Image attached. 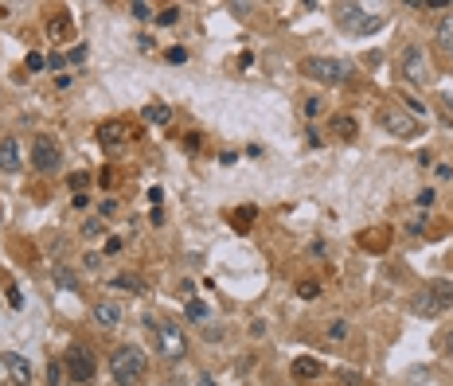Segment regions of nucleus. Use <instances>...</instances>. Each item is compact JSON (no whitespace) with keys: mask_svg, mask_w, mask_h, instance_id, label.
<instances>
[{"mask_svg":"<svg viewBox=\"0 0 453 386\" xmlns=\"http://www.w3.org/2000/svg\"><path fill=\"white\" fill-rule=\"evenodd\" d=\"M0 371H4V378H8V382H16V386L32 382V363H28L24 355H16V351H8L4 359H0Z\"/></svg>","mask_w":453,"mask_h":386,"instance_id":"0eeeda50","label":"nucleus"},{"mask_svg":"<svg viewBox=\"0 0 453 386\" xmlns=\"http://www.w3.org/2000/svg\"><path fill=\"white\" fill-rule=\"evenodd\" d=\"M0 172H20V144L12 137L0 141Z\"/></svg>","mask_w":453,"mask_h":386,"instance_id":"9d476101","label":"nucleus"},{"mask_svg":"<svg viewBox=\"0 0 453 386\" xmlns=\"http://www.w3.org/2000/svg\"><path fill=\"white\" fill-rule=\"evenodd\" d=\"M437 43H442L445 55H453V16H442V24H437Z\"/></svg>","mask_w":453,"mask_h":386,"instance_id":"4468645a","label":"nucleus"},{"mask_svg":"<svg viewBox=\"0 0 453 386\" xmlns=\"http://www.w3.org/2000/svg\"><path fill=\"white\" fill-rule=\"evenodd\" d=\"M90 184V176H86V172H75V176H71V187H75L78 195H83V187Z\"/></svg>","mask_w":453,"mask_h":386,"instance_id":"bb28decb","label":"nucleus"},{"mask_svg":"<svg viewBox=\"0 0 453 386\" xmlns=\"http://www.w3.org/2000/svg\"><path fill=\"white\" fill-rule=\"evenodd\" d=\"M157 347H160V355H164V359H184V355H188L184 332H180L176 324H168V320L157 328Z\"/></svg>","mask_w":453,"mask_h":386,"instance_id":"20e7f679","label":"nucleus"},{"mask_svg":"<svg viewBox=\"0 0 453 386\" xmlns=\"http://www.w3.org/2000/svg\"><path fill=\"white\" fill-rule=\"evenodd\" d=\"M297 297H301V301H317L320 285H317V281H301V285H297Z\"/></svg>","mask_w":453,"mask_h":386,"instance_id":"aec40b11","label":"nucleus"},{"mask_svg":"<svg viewBox=\"0 0 453 386\" xmlns=\"http://www.w3.org/2000/svg\"><path fill=\"white\" fill-rule=\"evenodd\" d=\"M437 312H445V304L437 301L430 289H422V293L414 297V316H437Z\"/></svg>","mask_w":453,"mask_h":386,"instance_id":"9b49d317","label":"nucleus"},{"mask_svg":"<svg viewBox=\"0 0 453 386\" xmlns=\"http://www.w3.org/2000/svg\"><path fill=\"white\" fill-rule=\"evenodd\" d=\"M379 125L394 137H418L422 133V121L406 118L403 109H379Z\"/></svg>","mask_w":453,"mask_h":386,"instance_id":"39448f33","label":"nucleus"},{"mask_svg":"<svg viewBox=\"0 0 453 386\" xmlns=\"http://www.w3.org/2000/svg\"><path fill=\"white\" fill-rule=\"evenodd\" d=\"M47 67V59H43L40 51H32V55H28V70H43Z\"/></svg>","mask_w":453,"mask_h":386,"instance_id":"a878e982","label":"nucleus"},{"mask_svg":"<svg viewBox=\"0 0 453 386\" xmlns=\"http://www.w3.org/2000/svg\"><path fill=\"white\" fill-rule=\"evenodd\" d=\"M176 20H180V8H176V4H168V8H160L157 24H176Z\"/></svg>","mask_w":453,"mask_h":386,"instance_id":"5701e85b","label":"nucleus"},{"mask_svg":"<svg viewBox=\"0 0 453 386\" xmlns=\"http://www.w3.org/2000/svg\"><path fill=\"white\" fill-rule=\"evenodd\" d=\"M47 32H51V39H67V35L75 32V24H71V16H55L47 24Z\"/></svg>","mask_w":453,"mask_h":386,"instance_id":"2eb2a0df","label":"nucleus"},{"mask_svg":"<svg viewBox=\"0 0 453 386\" xmlns=\"http://www.w3.org/2000/svg\"><path fill=\"white\" fill-rule=\"evenodd\" d=\"M129 12H133V20H149V4H141V0H137Z\"/></svg>","mask_w":453,"mask_h":386,"instance_id":"c85d7f7f","label":"nucleus"},{"mask_svg":"<svg viewBox=\"0 0 453 386\" xmlns=\"http://www.w3.org/2000/svg\"><path fill=\"white\" fill-rule=\"evenodd\" d=\"M145 121H149V125H168V121H172V109L168 106H149L145 109Z\"/></svg>","mask_w":453,"mask_h":386,"instance_id":"dca6fc26","label":"nucleus"},{"mask_svg":"<svg viewBox=\"0 0 453 386\" xmlns=\"http://www.w3.org/2000/svg\"><path fill=\"white\" fill-rule=\"evenodd\" d=\"M301 75L305 78H317V82L336 86V82H344V78H348V67L340 59H305L301 63Z\"/></svg>","mask_w":453,"mask_h":386,"instance_id":"f03ea898","label":"nucleus"},{"mask_svg":"<svg viewBox=\"0 0 453 386\" xmlns=\"http://www.w3.org/2000/svg\"><path fill=\"white\" fill-rule=\"evenodd\" d=\"M332 133L352 141V137H356V121H352V118H336V121H332Z\"/></svg>","mask_w":453,"mask_h":386,"instance_id":"6ab92c4d","label":"nucleus"},{"mask_svg":"<svg viewBox=\"0 0 453 386\" xmlns=\"http://www.w3.org/2000/svg\"><path fill=\"white\" fill-rule=\"evenodd\" d=\"M320 113V98H305V118H317Z\"/></svg>","mask_w":453,"mask_h":386,"instance_id":"cd10ccee","label":"nucleus"},{"mask_svg":"<svg viewBox=\"0 0 453 386\" xmlns=\"http://www.w3.org/2000/svg\"><path fill=\"white\" fill-rule=\"evenodd\" d=\"M430 293H434L437 301L449 309V304H453V281H434V285H430Z\"/></svg>","mask_w":453,"mask_h":386,"instance_id":"a211bd4d","label":"nucleus"},{"mask_svg":"<svg viewBox=\"0 0 453 386\" xmlns=\"http://www.w3.org/2000/svg\"><path fill=\"white\" fill-rule=\"evenodd\" d=\"M32 160H35V168L40 172H55L63 164V152H59V144L51 141V137H40L35 149H32Z\"/></svg>","mask_w":453,"mask_h":386,"instance_id":"423d86ee","label":"nucleus"},{"mask_svg":"<svg viewBox=\"0 0 453 386\" xmlns=\"http://www.w3.org/2000/svg\"><path fill=\"white\" fill-rule=\"evenodd\" d=\"M55 281H59L63 289H78V281H75V273H67L63 266H55Z\"/></svg>","mask_w":453,"mask_h":386,"instance_id":"4be33fe9","label":"nucleus"},{"mask_svg":"<svg viewBox=\"0 0 453 386\" xmlns=\"http://www.w3.org/2000/svg\"><path fill=\"white\" fill-rule=\"evenodd\" d=\"M445 351L453 355V332H445Z\"/></svg>","mask_w":453,"mask_h":386,"instance_id":"c756f323","label":"nucleus"},{"mask_svg":"<svg viewBox=\"0 0 453 386\" xmlns=\"http://www.w3.org/2000/svg\"><path fill=\"white\" fill-rule=\"evenodd\" d=\"M250 218H254V207L238 211V215H235V227H238V230H246V227H250Z\"/></svg>","mask_w":453,"mask_h":386,"instance_id":"393cba45","label":"nucleus"},{"mask_svg":"<svg viewBox=\"0 0 453 386\" xmlns=\"http://www.w3.org/2000/svg\"><path fill=\"white\" fill-rule=\"evenodd\" d=\"M83 235H86V238H98V235H106V227H102V218H86V223H83Z\"/></svg>","mask_w":453,"mask_h":386,"instance_id":"412c9836","label":"nucleus"},{"mask_svg":"<svg viewBox=\"0 0 453 386\" xmlns=\"http://www.w3.org/2000/svg\"><path fill=\"white\" fill-rule=\"evenodd\" d=\"M320 359H313V355H301V359H294V378H301V382H309V378L320 375Z\"/></svg>","mask_w":453,"mask_h":386,"instance_id":"ddd939ff","label":"nucleus"},{"mask_svg":"<svg viewBox=\"0 0 453 386\" xmlns=\"http://www.w3.org/2000/svg\"><path fill=\"white\" fill-rule=\"evenodd\" d=\"M145 367H149V363H145V355L137 351V347H121V351L109 359V371H114V378H118L121 386H133L137 378L145 375Z\"/></svg>","mask_w":453,"mask_h":386,"instance_id":"f257e3e1","label":"nucleus"},{"mask_svg":"<svg viewBox=\"0 0 453 386\" xmlns=\"http://www.w3.org/2000/svg\"><path fill=\"white\" fill-rule=\"evenodd\" d=\"M94 320H98L102 328H118L121 324V309L114 301H98L94 304Z\"/></svg>","mask_w":453,"mask_h":386,"instance_id":"f8f14e48","label":"nucleus"},{"mask_svg":"<svg viewBox=\"0 0 453 386\" xmlns=\"http://www.w3.org/2000/svg\"><path fill=\"white\" fill-rule=\"evenodd\" d=\"M203 316H207V304H203V301L188 304V320H203Z\"/></svg>","mask_w":453,"mask_h":386,"instance_id":"b1692460","label":"nucleus"},{"mask_svg":"<svg viewBox=\"0 0 453 386\" xmlns=\"http://www.w3.org/2000/svg\"><path fill=\"white\" fill-rule=\"evenodd\" d=\"M67 375H71V382H90L94 378V371H98V363H94V351L90 347H83V344H71V351H67Z\"/></svg>","mask_w":453,"mask_h":386,"instance_id":"7ed1b4c3","label":"nucleus"},{"mask_svg":"<svg viewBox=\"0 0 453 386\" xmlns=\"http://www.w3.org/2000/svg\"><path fill=\"white\" fill-rule=\"evenodd\" d=\"M403 75L411 78V82H430V67H426V55H422V47H406V55H403Z\"/></svg>","mask_w":453,"mask_h":386,"instance_id":"6e6552de","label":"nucleus"},{"mask_svg":"<svg viewBox=\"0 0 453 386\" xmlns=\"http://www.w3.org/2000/svg\"><path fill=\"white\" fill-rule=\"evenodd\" d=\"M98 141L106 144V149H121V144L129 141V125H126V121H102V125H98Z\"/></svg>","mask_w":453,"mask_h":386,"instance_id":"1a4fd4ad","label":"nucleus"},{"mask_svg":"<svg viewBox=\"0 0 453 386\" xmlns=\"http://www.w3.org/2000/svg\"><path fill=\"white\" fill-rule=\"evenodd\" d=\"M325 340H332V344H344V340H348V320H332V324L325 328Z\"/></svg>","mask_w":453,"mask_h":386,"instance_id":"f3484780","label":"nucleus"}]
</instances>
